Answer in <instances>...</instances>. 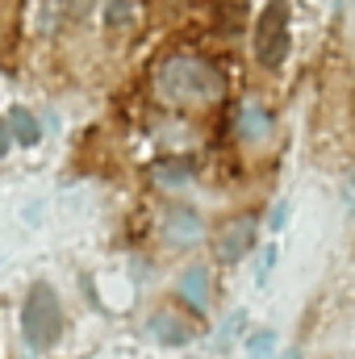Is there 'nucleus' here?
Wrapping results in <instances>:
<instances>
[{
    "instance_id": "nucleus-14",
    "label": "nucleus",
    "mask_w": 355,
    "mask_h": 359,
    "mask_svg": "<svg viewBox=\"0 0 355 359\" xmlns=\"http://www.w3.org/2000/svg\"><path fill=\"white\" fill-rule=\"evenodd\" d=\"M284 222H288V205H284V201H280V205H276V209H272V230H280V226H284Z\"/></svg>"
},
{
    "instance_id": "nucleus-17",
    "label": "nucleus",
    "mask_w": 355,
    "mask_h": 359,
    "mask_svg": "<svg viewBox=\"0 0 355 359\" xmlns=\"http://www.w3.org/2000/svg\"><path fill=\"white\" fill-rule=\"evenodd\" d=\"M288 359H301V351H288Z\"/></svg>"
},
{
    "instance_id": "nucleus-6",
    "label": "nucleus",
    "mask_w": 355,
    "mask_h": 359,
    "mask_svg": "<svg viewBox=\"0 0 355 359\" xmlns=\"http://www.w3.org/2000/svg\"><path fill=\"white\" fill-rule=\"evenodd\" d=\"M176 292L192 313H209V305H213V284H209V271L201 268V264H192V268L180 271Z\"/></svg>"
},
{
    "instance_id": "nucleus-8",
    "label": "nucleus",
    "mask_w": 355,
    "mask_h": 359,
    "mask_svg": "<svg viewBox=\"0 0 355 359\" xmlns=\"http://www.w3.org/2000/svg\"><path fill=\"white\" fill-rule=\"evenodd\" d=\"M234 134L243 138V142H267V134H272V113L267 109H260L255 100L251 104H243L239 109V121H234Z\"/></svg>"
},
{
    "instance_id": "nucleus-13",
    "label": "nucleus",
    "mask_w": 355,
    "mask_h": 359,
    "mask_svg": "<svg viewBox=\"0 0 355 359\" xmlns=\"http://www.w3.org/2000/svg\"><path fill=\"white\" fill-rule=\"evenodd\" d=\"M272 268H276V247L267 243L264 251H260V264H255V284H260V288H267V276H272Z\"/></svg>"
},
{
    "instance_id": "nucleus-9",
    "label": "nucleus",
    "mask_w": 355,
    "mask_h": 359,
    "mask_svg": "<svg viewBox=\"0 0 355 359\" xmlns=\"http://www.w3.org/2000/svg\"><path fill=\"white\" fill-rule=\"evenodd\" d=\"M151 180H155L159 188H184V184L192 180V163H188V159H159V163L151 168Z\"/></svg>"
},
{
    "instance_id": "nucleus-12",
    "label": "nucleus",
    "mask_w": 355,
    "mask_h": 359,
    "mask_svg": "<svg viewBox=\"0 0 355 359\" xmlns=\"http://www.w3.org/2000/svg\"><path fill=\"white\" fill-rule=\"evenodd\" d=\"M247 355L251 359H276V330H255L247 339Z\"/></svg>"
},
{
    "instance_id": "nucleus-2",
    "label": "nucleus",
    "mask_w": 355,
    "mask_h": 359,
    "mask_svg": "<svg viewBox=\"0 0 355 359\" xmlns=\"http://www.w3.org/2000/svg\"><path fill=\"white\" fill-rule=\"evenodd\" d=\"M63 326H67V318H63L59 292L46 280H34V288L21 301V339H25V347L29 351H51L63 339Z\"/></svg>"
},
{
    "instance_id": "nucleus-3",
    "label": "nucleus",
    "mask_w": 355,
    "mask_h": 359,
    "mask_svg": "<svg viewBox=\"0 0 355 359\" xmlns=\"http://www.w3.org/2000/svg\"><path fill=\"white\" fill-rule=\"evenodd\" d=\"M255 59L267 72H276L288 59V4L284 0H267L255 21Z\"/></svg>"
},
{
    "instance_id": "nucleus-15",
    "label": "nucleus",
    "mask_w": 355,
    "mask_h": 359,
    "mask_svg": "<svg viewBox=\"0 0 355 359\" xmlns=\"http://www.w3.org/2000/svg\"><path fill=\"white\" fill-rule=\"evenodd\" d=\"M343 201H347V209L355 213V172L347 176V184H343Z\"/></svg>"
},
{
    "instance_id": "nucleus-7",
    "label": "nucleus",
    "mask_w": 355,
    "mask_h": 359,
    "mask_svg": "<svg viewBox=\"0 0 355 359\" xmlns=\"http://www.w3.org/2000/svg\"><path fill=\"white\" fill-rule=\"evenodd\" d=\"M201 234H205V222H201V213H192V209H168L163 213V238L168 243H176V247H192V243H201Z\"/></svg>"
},
{
    "instance_id": "nucleus-10",
    "label": "nucleus",
    "mask_w": 355,
    "mask_h": 359,
    "mask_svg": "<svg viewBox=\"0 0 355 359\" xmlns=\"http://www.w3.org/2000/svg\"><path fill=\"white\" fill-rule=\"evenodd\" d=\"M8 134H13L21 147H34V142L42 138V126H38V117H34L29 109H13V113H8Z\"/></svg>"
},
{
    "instance_id": "nucleus-5",
    "label": "nucleus",
    "mask_w": 355,
    "mask_h": 359,
    "mask_svg": "<svg viewBox=\"0 0 355 359\" xmlns=\"http://www.w3.org/2000/svg\"><path fill=\"white\" fill-rule=\"evenodd\" d=\"M151 339L163 343V347H188V343L196 339V322L184 318L180 309H159V313L151 318Z\"/></svg>"
},
{
    "instance_id": "nucleus-16",
    "label": "nucleus",
    "mask_w": 355,
    "mask_h": 359,
    "mask_svg": "<svg viewBox=\"0 0 355 359\" xmlns=\"http://www.w3.org/2000/svg\"><path fill=\"white\" fill-rule=\"evenodd\" d=\"M4 147H8V121H0V155H4Z\"/></svg>"
},
{
    "instance_id": "nucleus-4",
    "label": "nucleus",
    "mask_w": 355,
    "mask_h": 359,
    "mask_svg": "<svg viewBox=\"0 0 355 359\" xmlns=\"http://www.w3.org/2000/svg\"><path fill=\"white\" fill-rule=\"evenodd\" d=\"M255 234H260V222H255L251 213H239V217H230V222L213 234V255H217L222 264H239V259L251 255Z\"/></svg>"
},
{
    "instance_id": "nucleus-11",
    "label": "nucleus",
    "mask_w": 355,
    "mask_h": 359,
    "mask_svg": "<svg viewBox=\"0 0 355 359\" xmlns=\"http://www.w3.org/2000/svg\"><path fill=\"white\" fill-rule=\"evenodd\" d=\"M105 29H126L134 21V0H105Z\"/></svg>"
},
{
    "instance_id": "nucleus-1",
    "label": "nucleus",
    "mask_w": 355,
    "mask_h": 359,
    "mask_svg": "<svg viewBox=\"0 0 355 359\" xmlns=\"http://www.w3.org/2000/svg\"><path fill=\"white\" fill-rule=\"evenodd\" d=\"M222 92H226L222 72L201 55H168L155 67V96L163 104L196 109V104H213Z\"/></svg>"
}]
</instances>
